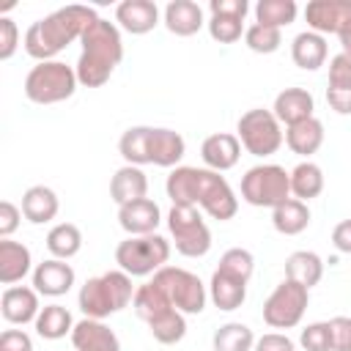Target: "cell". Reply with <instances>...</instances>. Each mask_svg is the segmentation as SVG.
<instances>
[{
  "label": "cell",
  "mask_w": 351,
  "mask_h": 351,
  "mask_svg": "<svg viewBox=\"0 0 351 351\" xmlns=\"http://www.w3.org/2000/svg\"><path fill=\"white\" fill-rule=\"evenodd\" d=\"M99 19V14L88 5H63L52 14H47L44 19L33 22L25 33V52L44 63V60H55L58 52H63L71 41L82 38V33Z\"/></svg>",
  "instance_id": "1"
},
{
  "label": "cell",
  "mask_w": 351,
  "mask_h": 351,
  "mask_svg": "<svg viewBox=\"0 0 351 351\" xmlns=\"http://www.w3.org/2000/svg\"><path fill=\"white\" fill-rule=\"evenodd\" d=\"M82 55L74 66L77 71V82L85 88H101L110 74L115 71V66L123 58V41H121V30L118 25L107 22V19H96L85 33H82Z\"/></svg>",
  "instance_id": "2"
},
{
  "label": "cell",
  "mask_w": 351,
  "mask_h": 351,
  "mask_svg": "<svg viewBox=\"0 0 351 351\" xmlns=\"http://www.w3.org/2000/svg\"><path fill=\"white\" fill-rule=\"evenodd\" d=\"M134 285L132 277L121 269H110L99 277L85 280V285L77 293V304L85 313V318H107L112 313H121L123 307H129V302L134 299Z\"/></svg>",
  "instance_id": "3"
},
{
  "label": "cell",
  "mask_w": 351,
  "mask_h": 351,
  "mask_svg": "<svg viewBox=\"0 0 351 351\" xmlns=\"http://www.w3.org/2000/svg\"><path fill=\"white\" fill-rule=\"evenodd\" d=\"M167 258H170V241L159 233L129 236L115 247V263L129 277L156 274L162 266H167Z\"/></svg>",
  "instance_id": "4"
},
{
  "label": "cell",
  "mask_w": 351,
  "mask_h": 351,
  "mask_svg": "<svg viewBox=\"0 0 351 351\" xmlns=\"http://www.w3.org/2000/svg\"><path fill=\"white\" fill-rule=\"evenodd\" d=\"M77 71L63 60H44L33 66L25 77V96L33 104H58L74 96L77 90Z\"/></svg>",
  "instance_id": "5"
},
{
  "label": "cell",
  "mask_w": 351,
  "mask_h": 351,
  "mask_svg": "<svg viewBox=\"0 0 351 351\" xmlns=\"http://www.w3.org/2000/svg\"><path fill=\"white\" fill-rule=\"evenodd\" d=\"M291 197V173L280 165H255L241 176V200L258 208H277Z\"/></svg>",
  "instance_id": "6"
},
{
  "label": "cell",
  "mask_w": 351,
  "mask_h": 351,
  "mask_svg": "<svg viewBox=\"0 0 351 351\" xmlns=\"http://www.w3.org/2000/svg\"><path fill=\"white\" fill-rule=\"evenodd\" d=\"M236 132H239L236 137H239L241 148H247V154H252V156H271V154L280 151V145L285 140L274 112L271 110H261V107L247 110L239 118Z\"/></svg>",
  "instance_id": "7"
},
{
  "label": "cell",
  "mask_w": 351,
  "mask_h": 351,
  "mask_svg": "<svg viewBox=\"0 0 351 351\" xmlns=\"http://www.w3.org/2000/svg\"><path fill=\"white\" fill-rule=\"evenodd\" d=\"M154 282L165 291V296L170 299V304L176 310H181L184 315L203 313L206 299H208V291H206V285L200 282L197 274H192V271H186L181 266H162L154 274Z\"/></svg>",
  "instance_id": "8"
},
{
  "label": "cell",
  "mask_w": 351,
  "mask_h": 351,
  "mask_svg": "<svg viewBox=\"0 0 351 351\" xmlns=\"http://www.w3.org/2000/svg\"><path fill=\"white\" fill-rule=\"evenodd\" d=\"M167 228L176 252H181L184 258H203L211 250V230L203 222L197 206H173L167 214Z\"/></svg>",
  "instance_id": "9"
},
{
  "label": "cell",
  "mask_w": 351,
  "mask_h": 351,
  "mask_svg": "<svg viewBox=\"0 0 351 351\" xmlns=\"http://www.w3.org/2000/svg\"><path fill=\"white\" fill-rule=\"evenodd\" d=\"M307 302H310V291L285 277L263 302V321L271 329H293L302 321Z\"/></svg>",
  "instance_id": "10"
},
{
  "label": "cell",
  "mask_w": 351,
  "mask_h": 351,
  "mask_svg": "<svg viewBox=\"0 0 351 351\" xmlns=\"http://www.w3.org/2000/svg\"><path fill=\"white\" fill-rule=\"evenodd\" d=\"M197 208H203L211 219H233L239 211V197L225 181V176L200 167V181H197Z\"/></svg>",
  "instance_id": "11"
},
{
  "label": "cell",
  "mask_w": 351,
  "mask_h": 351,
  "mask_svg": "<svg viewBox=\"0 0 351 351\" xmlns=\"http://www.w3.org/2000/svg\"><path fill=\"white\" fill-rule=\"evenodd\" d=\"M304 19L307 27L318 36H340V30L351 25V0H310L304 8Z\"/></svg>",
  "instance_id": "12"
},
{
  "label": "cell",
  "mask_w": 351,
  "mask_h": 351,
  "mask_svg": "<svg viewBox=\"0 0 351 351\" xmlns=\"http://www.w3.org/2000/svg\"><path fill=\"white\" fill-rule=\"evenodd\" d=\"M0 313L8 324L14 326H25L30 321L38 318L41 307H38V291L27 288V285H8L0 296Z\"/></svg>",
  "instance_id": "13"
},
{
  "label": "cell",
  "mask_w": 351,
  "mask_h": 351,
  "mask_svg": "<svg viewBox=\"0 0 351 351\" xmlns=\"http://www.w3.org/2000/svg\"><path fill=\"white\" fill-rule=\"evenodd\" d=\"M118 222L129 236H148L156 233L162 222V211L151 197H140L126 206H118Z\"/></svg>",
  "instance_id": "14"
},
{
  "label": "cell",
  "mask_w": 351,
  "mask_h": 351,
  "mask_svg": "<svg viewBox=\"0 0 351 351\" xmlns=\"http://www.w3.org/2000/svg\"><path fill=\"white\" fill-rule=\"evenodd\" d=\"M74 277L77 274H74L71 263L58 261V258H47L33 269V288L41 296H63L71 291Z\"/></svg>",
  "instance_id": "15"
},
{
  "label": "cell",
  "mask_w": 351,
  "mask_h": 351,
  "mask_svg": "<svg viewBox=\"0 0 351 351\" xmlns=\"http://www.w3.org/2000/svg\"><path fill=\"white\" fill-rule=\"evenodd\" d=\"M200 156L206 162L208 170L214 173H225L230 167H236L239 156H241V143L236 134L230 132H217V134H208L200 145Z\"/></svg>",
  "instance_id": "16"
},
{
  "label": "cell",
  "mask_w": 351,
  "mask_h": 351,
  "mask_svg": "<svg viewBox=\"0 0 351 351\" xmlns=\"http://www.w3.org/2000/svg\"><path fill=\"white\" fill-rule=\"evenodd\" d=\"M71 346L77 351H121L118 335L107 324H101L96 318H82V321L74 324Z\"/></svg>",
  "instance_id": "17"
},
{
  "label": "cell",
  "mask_w": 351,
  "mask_h": 351,
  "mask_svg": "<svg viewBox=\"0 0 351 351\" xmlns=\"http://www.w3.org/2000/svg\"><path fill=\"white\" fill-rule=\"evenodd\" d=\"M115 22L121 30L132 36H143L159 25V8L154 0H123L115 8Z\"/></svg>",
  "instance_id": "18"
},
{
  "label": "cell",
  "mask_w": 351,
  "mask_h": 351,
  "mask_svg": "<svg viewBox=\"0 0 351 351\" xmlns=\"http://www.w3.org/2000/svg\"><path fill=\"white\" fill-rule=\"evenodd\" d=\"M313 110H315V101H313V93L304 90V88H285L274 96V118L285 126H293L299 121H307L313 118Z\"/></svg>",
  "instance_id": "19"
},
{
  "label": "cell",
  "mask_w": 351,
  "mask_h": 351,
  "mask_svg": "<svg viewBox=\"0 0 351 351\" xmlns=\"http://www.w3.org/2000/svg\"><path fill=\"white\" fill-rule=\"evenodd\" d=\"M203 8L192 0H170L165 5V27L173 33V36H195L200 27H203Z\"/></svg>",
  "instance_id": "20"
},
{
  "label": "cell",
  "mask_w": 351,
  "mask_h": 351,
  "mask_svg": "<svg viewBox=\"0 0 351 351\" xmlns=\"http://www.w3.org/2000/svg\"><path fill=\"white\" fill-rule=\"evenodd\" d=\"M30 266H33V258L25 244L0 239V282L3 285H14L25 280L30 274Z\"/></svg>",
  "instance_id": "21"
},
{
  "label": "cell",
  "mask_w": 351,
  "mask_h": 351,
  "mask_svg": "<svg viewBox=\"0 0 351 351\" xmlns=\"http://www.w3.org/2000/svg\"><path fill=\"white\" fill-rule=\"evenodd\" d=\"M151 165L156 167H178V162L186 154V143L173 129H154L151 126Z\"/></svg>",
  "instance_id": "22"
},
{
  "label": "cell",
  "mask_w": 351,
  "mask_h": 351,
  "mask_svg": "<svg viewBox=\"0 0 351 351\" xmlns=\"http://www.w3.org/2000/svg\"><path fill=\"white\" fill-rule=\"evenodd\" d=\"M148 195V178L140 167L134 165H123L115 170V176L110 178V197L118 206H126L132 200H140Z\"/></svg>",
  "instance_id": "23"
},
{
  "label": "cell",
  "mask_w": 351,
  "mask_h": 351,
  "mask_svg": "<svg viewBox=\"0 0 351 351\" xmlns=\"http://www.w3.org/2000/svg\"><path fill=\"white\" fill-rule=\"evenodd\" d=\"M208 296L225 313L239 310L244 304V299H247V280H239L233 274H225V271L214 269L211 282H208Z\"/></svg>",
  "instance_id": "24"
},
{
  "label": "cell",
  "mask_w": 351,
  "mask_h": 351,
  "mask_svg": "<svg viewBox=\"0 0 351 351\" xmlns=\"http://www.w3.org/2000/svg\"><path fill=\"white\" fill-rule=\"evenodd\" d=\"M19 208H22V217H25L27 222L44 225V222H49V219L58 217L60 203H58V195H55L49 186L36 184V186H30V189L22 195V206H19Z\"/></svg>",
  "instance_id": "25"
},
{
  "label": "cell",
  "mask_w": 351,
  "mask_h": 351,
  "mask_svg": "<svg viewBox=\"0 0 351 351\" xmlns=\"http://www.w3.org/2000/svg\"><path fill=\"white\" fill-rule=\"evenodd\" d=\"M326 38L313 33V30H302L293 41H291V58L299 69L304 71H315L326 63Z\"/></svg>",
  "instance_id": "26"
},
{
  "label": "cell",
  "mask_w": 351,
  "mask_h": 351,
  "mask_svg": "<svg viewBox=\"0 0 351 351\" xmlns=\"http://www.w3.org/2000/svg\"><path fill=\"white\" fill-rule=\"evenodd\" d=\"M285 145L299 154V156H310L324 145V123L313 115L307 121H299L293 126H285Z\"/></svg>",
  "instance_id": "27"
},
{
  "label": "cell",
  "mask_w": 351,
  "mask_h": 351,
  "mask_svg": "<svg viewBox=\"0 0 351 351\" xmlns=\"http://www.w3.org/2000/svg\"><path fill=\"white\" fill-rule=\"evenodd\" d=\"M197 181H200V167L178 165L165 181L167 197L173 206H197Z\"/></svg>",
  "instance_id": "28"
},
{
  "label": "cell",
  "mask_w": 351,
  "mask_h": 351,
  "mask_svg": "<svg viewBox=\"0 0 351 351\" xmlns=\"http://www.w3.org/2000/svg\"><path fill=\"white\" fill-rule=\"evenodd\" d=\"M285 277L293 280V282H299V285H304L310 291L324 277V261L313 250H296L285 261Z\"/></svg>",
  "instance_id": "29"
},
{
  "label": "cell",
  "mask_w": 351,
  "mask_h": 351,
  "mask_svg": "<svg viewBox=\"0 0 351 351\" xmlns=\"http://www.w3.org/2000/svg\"><path fill=\"white\" fill-rule=\"evenodd\" d=\"M271 225L282 236H299L310 225V208H307V203H302L296 197H288L285 203H280L277 208H271Z\"/></svg>",
  "instance_id": "30"
},
{
  "label": "cell",
  "mask_w": 351,
  "mask_h": 351,
  "mask_svg": "<svg viewBox=\"0 0 351 351\" xmlns=\"http://www.w3.org/2000/svg\"><path fill=\"white\" fill-rule=\"evenodd\" d=\"M324 192V170L315 162H299L291 170V195L302 203H310Z\"/></svg>",
  "instance_id": "31"
},
{
  "label": "cell",
  "mask_w": 351,
  "mask_h": 351,
  "mask_svg": "<svg viewBox=\"0 0 351 351\" xmlns=\"http://www.w3.org/2000/svg\"><path fill=\"white\" fill-rule=\"evenodd\" d=\"M151 126H132L121 134L118 140V151L123 156L126 165H134V167H143V165H151Z\"/></svg>",
  "instance_id": "32"
},
{
  "label": "cell",
  "mask_w": 351,
  "mask_h": 351,
  "mask_svg": "<svg viewBox=\"0 0 351 351\" xmlns=\"http://www.w3.org/2000/svg\"><path fill=\"white\" fill-rule=\"evenodd\" d=\"M33 324H36V332L44 340H60V337L71 335V329H74V318H71V313L63 304L41 307V313H38V318Z\"/></svg>",
  "instance_id": "33"
},
{
  "label": "cell",
  "mask_w": 351,
  "mask_h": 351,
  "mask_svg": "<svg viewBox=\"0 0 351 351\" xmlns=\"http://www.w3.org/2000/svg\"><path fill=\"white\" fill-rule=\"evenodd\" d=\"M255 335H252V329L247 326V324H241V321H228V324H222L217 332H214V337H211V346H214V351H252L255 348Z\"/></svg>",
  "instance_id": "34"
},
{
  "label": "cell",
  "mask_w": 351,
  "mask_h": 351,
  "mask_svg": "<svg viewBox=\"0 0 351 351\" xmlns=\"http://www.w3.org/2000/svg\"><path fill=\"white\" fill-rule=\"evenodd\" d=\"M47 250L52 252V258L58 261H69L82 250V233L77 225L71 222H58L49 233H47Z\"/></svg>",
  "instance_id": "35"
},
{
  "label": "cell",
  "mask_w": 351,
  "mask_h": 351,
  "mask_svg": "<svg viewBox=\"0 0 351 351\" xmlns=\"http://www.w3.org/2000/svg\"><path fill=\"white\" fill-rule=\"evenodd\" d=\"M132 307H134L137 318H143V321L148 324V321H154L156 315H162L165 310H170L173 304H170V299L165 296V291L151 280V282H145V285H140V288L134 291Z\"/></svg>",
  "instance_id": "36"
},
{
  "label": "cell",
  "mask_w": 351,
  "mask_h": 351,
  "mask_svg": "<svg viewBox=\"0 0 351 351\" xmlns=\"http://www.w3.org/2000/svg\"><path fill=\"white\" fill-rule=\"evenodd\" d=\"M148 329H151L154 340H159L162 346H173V343H181L184 340V335H186V318H184L181 310L170 307L162 315H156L154 321H148Z\"/></svg>",
  "instance_id": "37"
},
{
  "label": "cell",
  "mask_w": 351,
  "mask_h": 351,
  "mask_svg": "<svg viewBox=\"0 0 351 351\" xmlns=\"http://www.w3.org/2000/svg\"><path fill=\"white\" fill-rule=\"evenodd\" d=\"M296 14H299V8L293 0H258V5H255V22L266 25V27H277V30L291 25L296 19Z\"/></svg>",
  "instance_id": "38"
},
{
  "label": "cell",
  "mask_w": 351,
  "mask_h": 351,
  "mask_svg": "<svg viewBox=\"0 0 351 351\" xmlns=\"http://www.w3.org/2000/svg\"><path fill=\"white\" fill-rule=\"evenodd\" d=\"M244 44L252 49V52H258V55H271V52H277L280 49V44H282V33L277 30V27H266V25H250L247 30H244Z\"/></svg>",
  "instance_id": "39"
},
{
  "label": "cell",
  "mask_w": 351,
  "mask_h": 351,
  "mask_svg": "<svg viewBox=\"0 0 351 351\" xmlns=\"http://www.w3.org/2000/svg\"><path fill=\"white\" fill-rule=\"evenodd\" d=\"M217 269L225 271V274H233V277L250 282V277H252V271H255V258H252V252L244 250V247H230V250L222 252Z\"/></svg>",
  "instance_id": "40"
},
{
  "label": "cell",
  "mask_w": 351,
  "mask_h": 351,
  "mask_svg": "<svg viewBox=\"0 0 351 351\" xmlns=\"http://www.w3.org/2000/svg\"><path fill=\"white\" fill-rule=\"evenodd\" d=\"M244 33V19L225 16V14H211L208 19V36L219 44H236Z\"/></svg>",
  "instance_id": "41"
},
{
  "label": "cell",
  "mask_w": 351,
  "mask_h": 351,
  "mask_svg": "<svg viewBox=\"0 0 351 351\" xmlns=\"http://www.w3.org/2000/svg\"><path fill=\"white\" fill-rule=\"evenodd\" d=\"M299 343L304 351H332V332H329V321H315L307 324L299 335Z\"/></svg>",
  "instance_id": "42"
},
{
  "label": "cell",
  "mask_w": 351,
  "mask_h": 351,
  "mask_svg": "<svg viewBox=\"0 0 351 351\" xmlns=\"http://www.w3.org/2000/svg\"><path fill=\"white\" fill-rule=\"evenodd\" d=\"M329 88L351 90V55L340 52L329 60Z\"/></svg>",
  "instance_id": "43"
},
{
  "label": "cell",
  "mask_w": 351,
  "mask_h": 351,
  "mask_svg": "<svg viewBox=\"0 0 351 351\" xmlns=\"http://www.w3.org/2000/svg\"><path fill=\"white\" fill-rule=\"evenodd\" d=\"M19 47V27L14 19L0 16V60H8Z\"/></svg>",
  "instance_id": "44"
},
{
  "label": "cell",
  "mask_w": 351,
  "mask_h": 351,
  "mask_svg": "<svg viewBox=\"0 0 351 351\" xmlns=\"http://www.w3.org/2000/svg\"><path fill=\"white\" fill-rule=\"evenodd\" d=\"M332 332V351H351V318L348 315H335L329 321Z\"/></svg>",
  "instance_id": "45"
},
{
  "label": "cell",
  "mask_w": 351,
  "mask_h": 351,
  "mask_svg": "<svg viewBox=\"0 0 351 351\" xmlns=\"http://www.w3.org/2000/svg\"><path fill=\"white\" fill-rule=\"evenodd\" d=\"M252 351H296L293 340L282 332H266L255 340V348Z\"/></svg>",
  "instance_id": "46"
},
{
  "label": "cell",
  "mask_w": 351,
  "mask_h": 351,
  "mask_svg": "<svg viewBox=\"0 0 351 351\" xmlns=\"http://www.w3.org/2000/svg\"><path fill=\"white\" fill-rule=\"evenodd\" d=\"M19 219H22V208L14 206L11 200H3L0 203V239H8L19 228Z\"/></svg>",
  "instance_id": "47"
},
{
  "label": "cell",
  "mask_w": 351,
  "mask_h": 351,
  "mask_svg": "<svg viewBox=\"0 0 351 351\" xmlns=\"http://www.w3.org/2000/svg\"><path fill=\"white\" fill-rule=\"evenodd\" d=\"M0 351H33V340L22 329H5L0 335Z\"/></svg>",
  "instance_id": "48"
},
{
  "label": "cell",
  "mask_w": 351,
  "mask_h": 351,
  "mask_svg": "<svg viewBox=\"0 0 351 351\" xmlns=\"http://www.w3.org/2000/svg\"><path fill=\"white\" fill-rule=\"evenodd\" d=\"M208 11H211V14H225V16L244 19L247 11H250V3H247V0H211V3H208Z\"/></svg>",
  "instance_id": "49"
},
{
  "label": "cell",
  "mask_w": 351,
  "mask_h": 351,
  "mask_svg": "<svg viewBox=\"0 0 351 351\" xmlns=\"http://www.w3.org/2000/svg\"><path fill=\"white\" fill-rule=\"evenodd\" d=\"M332 244H335L337 252L351 255V219H343V222L335 225V230H332Z\"/></svg>",
  "instance_id": "50"
},
{
  "label": "cell",
  "mask_w": 351,
  "mask_h": 351,
  "mask_svg": "<svg viewBox=\"0 0 351 351\" xmlns=\"http://www.w3.org/2000/svg\"><path fill=\"white\" fill-rule=\"evenodd\" d=\"M326 101L337 115H351V90H335L326 88Z\"/></svg>",
  "instance_id": "51"
},
{
  "label": "cell",
  "mask_w": 351,
  "mask_h": 351,
  "mask_svg": "<svg viewBox=\"0 0 351 351\" xmlns=\"http://www.w3.org/2000/svg\"><path fill=\"white\" fill-rule=\"evenodd\" d=\"M337 38H340V47H343V52H346V55H351V25H348V27H343Z\"/></svg>",
  "instance_id": "52"
}]
</instances>
